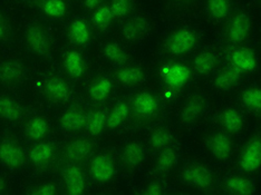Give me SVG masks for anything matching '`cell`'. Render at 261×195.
I'll list each match as a JSON object with an SVG mask.
<instances>
[{"label":"cell","instance_id":"1","mask_svg":"<svg viewBox=\"0 0 261 195\" xmlns=\"http://www.w3.org/2000/svg\"><path fill=\"white\" fill-rule=\"evenodd\" d=\"M182 179L189 185L205 190L212 185V174L201 164H190L182 171Z\"/></svg>","mask_w":261,"mask_h":195},{"label":"cell","instance_id":"2","mask_svg":"<svg viewBox=\"0 0 261 195\" xmlns=\"http://www.w3.org/2000/svg\"><path fill=\"white\" fill-rule=\"evenodd\" d=\"M28 46L39 56H47L50 51V43L44 29L38 25L29 26L25 32Z\"/></svg>","mask_w":261,"mask_h":195},{"label":"cell","instance_id":"3","mask_svg":"<svg viewBox=\"0 0 261 195\" xmlns=\"http://www.w3.org/2000/svg\"><path fill=\"white\" fill-rule=\"evenodd\" d=\"M195 35L188 29H181L169 38L167 47L168 50L173 55H183L190 51L195 45Z\"/></svg>","mask_w":261,"mask_h":195},{"label":"cell","instance_id":"4","mask_svg":"<svg viewBox=\"0 0 261 195\" xmlns=\"http://www.w3.org/2000/svg\"><path fill=\"white\" fill-rule=\"evenodd\" d=\"M240 165L246 172H254L261 165V143L259 140H252L243 150L240 157Z\"/></svg>","mask_w":261,"mask_h":195},{"label":"cell","instance_id":"5","mask_svg":"<svg viewBox=\"0 0 261 195\" xmlns=\"http://www.w3.org/2000/svg\"><path fill=\"white\" fill-rule=\"evenodd\" d=\"M0 161L9 168H19L25 161V154L17 144L4 141L0 143Z\"/></svg>","mask_w":261,"mask_h":195},{"label":"cell","instance_id":"6","mask_svg":"<svg viewBox=\"0 0 261 195\" xmlns=\"http://www.w3.org/2000/svg\"><path fill=\"white\" fill-rule=\"evenodd\" d=\"M115 168L112 159L108 155H97L91 162V173L98 182L110 181L114 175Z\"/></svg>","mask_w":261,"mask_h":195},{"label":"cell","instance_id":"7","mask_svg":"<svg viewBox=\"0 0 261 195\" xmlns=\"http://www.w3.org/2000/svg\"><path fill=\"white\" fill-rule=\"evenodd\" d=\"M65 185L69 194L79 195L85 190V177L83 171L76 165H69L64 173Z\"/></svg>","mask_w":261,"mask_h":195},{"label":"cell","instance_id":"8","mask_svg":"<svg viewBox=\"0 0 261 195\" xmlns=\"http://www.w3.org/2000/svg\"><path fill=\"white\" fill-rule=\"evenodd\" d=\"M249 32H250V21H249L248 16L245 14H239L234 16V18L230 23L228 37L231 43L239 44L248 37Z\"/></svg>","mask_w":261,"mask_h":195},{"label":"cell","instance_id":"9","mask_svg":"<svg viewBox=\"0 0 261 195\" xmlns=\"http://www.w3.org/2000/svg\"><path fill=\"white\" fill-rule=\"evenodd\" d=\"M211 154L218 159H227L232 152V143L230 138L222 133L213 134L207 141Z\"/></svg>","mask_w":261,"mask_h":195},{"label":"cell","instance_id":"10","mask_svg":"<svg viewBox=\"0 0 261 195\" xmlns=\"http://www.w3.org/2000/svg\"><path fill=\"white\" fill-rule=\"evenodd\" d=\"M150 31V22L144 17H134L123 27V36L128 40H138Z\"/></svg>","mask_w":261,"mask_h":195},{"label":"cell","instance_id":"11","mask_svg":"<svg viewBox=\"0 0 261 195\" xmlns=\"http://www.w3.org/2000/svg\"><path fill=\"white\" fill-rule=\"evenodd\" d=\"M93 144L91 141L86 138H81L72 142L66 149V156L69 161L79 162L86 158L92 152Z\"/></svg>","mask_w":261,"mask_h":195},{"label":"cell","instance_id":"12","mask_svg":"<svg viewBox=\"0 0 261 195\" xmlns=\"http://www.w3.org/2000/svg\"><path fill=\"white\" fill-rule=\"evenodd\" d=\"M87 116L81 109H70L61 118V125L67 131H80L86 125Z\"/></svg>","mask_w":261,"mask_h":195},{"label":"cell","instance_id":"13","mask_svg":"<svg viewBox=\"0 0 261 195\" xmlns=\"http://www.w3.org/2000/svg\"><path fill=\"white\" fill-rule=\"evenodd\" d=\"M232 63L240 72H251L256 67V56L253 52L246 48H240L233 51Z\"/></svg>","mask_w":261,"mask_h":195},{"label":"cell","instance_id":"14","mask_svg":"<svg viewBox=\"0 0 261 195\" xmlns=\"http://www.w3.org/2000/svg\"><path fill=\"white\" fill-rule=\"evenodd\" d=\"M23 75V66L17 61H6L0 64V80L10 82L18 80Z\"/></svg>","mask_w":261,"mask_h":195},{"label":"cell","instance_id":"15","mask_svg":"<svg viewBox=\"0 0 261 195\" xmlns=\"http://www.w3.org/2000/svg\"><path fill=\"white\" fill-rule=\"evenodd\" d=\"M134 109L136 113L142 116L151 115L156 110V99L149 93H140L134 98Z\"/></svg>","mask_w":261,"mask_h":195},{"label":"cell","instance_id":"16","mask_svg":"<svg viewBox=\"0 0 261 195\" xmlns=\"http://www.w3.org/2000/svg\"><path fill=\"white\" fill-rule=\"evenodd\" d=\"M144 158V149L138 142H130L123 151V161L127 166L135 168L142 163Z\"/></svg>","mask_w":261,"mask_h":195},{"label":"cell","instance_id":"17","mask_svg":"<svg viewBox=\"0 0 261 195\" xmlns=\"http://www.w3.org/2000/svg\"><path fill=\"white\" fill-rule=\"evenodd\" d=\"M46 92L51 99L54 100H65L69 96V87L67 82L62 78H51L46 84Z\"/></svg>","mask_w":261,"mask_h":195},{"label":"cell","instance_id":"18","mask_svg":"<svg viewBox=\"0 0 261 195\" xmlns=\"http://www.w3.org/2000/svg\"><path fill=\"white\" fill-rule=\"evenodd\" d=\"M190 77L189 69L183 65H173L165 72V79L172 87H181L185 85Z\"/></svg>","mask_w":261,"mask_h":195},{"label":"cell","instance_id":"19","mask_svg":"<svg viewBox=\"0 0 261 195\" xmlns=\"http://www.w3.org/2000/svg\"><path fill=\"white\" fill-rule=\"evenodd\" d=\"M218 63L217 56L211 51H203L194 59V69L201 75L211 73L216 68Z\"/></svg>","mask_w":261,"mask_h":195},{"label":"cell","instance_id":"20","mask_svg":"<svg viewBox=\"0 0 261 195\" xmlns=\"http://www.w3.org/2000/svg\"><path fill=\"white\" fill-rule=\"evenodd\" d=\"M0 116L8 121H17L21 118L22 110L14 99L9 97H0Z\"/></svg>","mask_w":261,"mask_h":195},{"label":"cell","instance_id":"21","mask_svg":"<svg viewBox=\"0 0 261 195\" xmlns=\"http://www.w3.org/2000/svg\"><path fill=\"white\" fill-rule=\"evenodd\" d=\"M53 155H54V149L48 143H40L35 145L33 149L29 151V159L34 164H45L49 162Z\"/></svg>","mask_w":261,"mask_h":195},{"label":"cell","instance_id":"22","mask_svg":"<svg viewBox=\"0 0 261 195\" xmlns=\"http://www.w3.org/2000/svg\"><path fill=\"white\" fill-rule=\"evenodd\" d=\"M203 112V102L200 98H191L189 99L183 106L182 112H181V118L183 122L190 123L193 122L194 120L202 114Z\"/></svg>","mask_w":261,"mask_h":195},{"label":"cell","instance_id":"23","mask_svg":"<svg viewBox=\"0 0 261 195\" xmlns=\"http://www.w3.org/2000/svg\"><path fill=\"white\" fill-rule=\"evenodd\" d=\"M48 132V124L41 117H34L27 123L26 133L32 140L43 138Z\"/></svg>","mask_w":261,"mask_h":195},{"label":"cell","instance_id":"24","mask_svg":"<svg viewBox=\"0 0 261 195\" xmlns=\"http://www.w3.org/2000/svg\"><path fill=\"white\" fill-rule=\"evenodd\" d=\"M69 36L72 38L74 43L79 45H85L90 40V32L84 20L76 19L70 25Z\"/></svg>","mask_w":261,"mask_h":195},{"label":"cell","instance_id":"25","mask_svg":"<svg viewBox=\"0 0 261 195\" xmlns=\"http://www.w3.org/2000/svg\"><path fill=\"white\" fill-rule=\"evenodd\" d=\"M228 190L236 194L249 195L253 193V184L252 183L241 176H231L227 183Z\"/></svg>","mask_w":261,"mask_h":195},{"label":"cell","instance_id":"26","mask_svg":"<svg viewBox=\"0 0 261 195\" xmlns=\"http://www.w3.org/2000/svg\"><path fill=\"white\" fill-rule=\"evenodd\" d=\"M117 78L125 85H138L144 81L145 76L140 68H124L118 72Z\"/></svg>","mask_w":261,"mask_h":195},{"label":"cell","instance_id":"27","mask_svg":"<svg viewBox=\"0 0 261 195\" xmlns=\"http://www.w3.org/2000/svg\"><path fill=\"white\" fill-rule=\"evenodd\" d=\"M207 10L212 18L222 20L230 13V0H207Z\"/></svg>","mask_w":261,"mask_h":195},{"label":"cell","instance_id":"28","mask_svg":"<svg viewBox=\"0 0 261 195\" xmlns=\"http://www.w3.org/2000/svg\"><path fill=\"white\" fill-rule=\"evenodd\" d=\"M128 115V105L126 103H120L117 104L110 115L106 118V125L109 128H115L120 124L124 122V120Z\"/></svg>","mask_w":261,"mask_h":195},{"label":"cell","instance_id":"29","mask_svg":"<svg viewBox=\"0 0 261 195\" xmlns=\"http://www.w3.org/2000/svg\"><path fill=\"white\" fill-rule=\"evenodd\" d=\"M66 68L72 77H81L84 72V63L83 58L77 51H69L66 56Z\"/></svg>","mask_w":261,"mask_h":195},{"label":"cell","instance_id":"30","mask_svg":"<svg viewBox=\"0 0 261 195\" xmlns=\"http://www.w3.org/2000/svg\"><path fill=\"white\" fill-rule=\"evenodd\" d=\"M104 56L114 64H124L127 61V54L122 47L116 43H109L103 48Z\"/></svg>","mask_w":261,"mask_h":195},{"label":"cell","instance_id":"31","mask_svg":"<svg viewBox=\"0 0 261 195\" xmlns=\"http://www.w3.org/2000/svg\"><path fill=\"white\" fill-rule=\"evenodd\" d=\"M240 77V70L236 67H229L218 76L216 80V85L221 88V90H227V88L234 85L237 80Z\"/></svg>","mask_w":261,"mask_h":195},{"label":"cell","instance_id":"32","mask_svg":"<svg viewBox=\"0 0 261 195\" xmlns=\"http://www.w3.org/2000/svg\"><path fill=\"white\" fill-rule=\"evenodd\" d=\"M111 90H112L111 80L109 78H102L97 80L96 82H94L90 90V94L94 100L100 102V100H104L109 96Z\"/></svg>","mask_w":261,"mask_h":195},{"label":"cell","instance_id":"33","mask_svg":"<svg viewBox=\"0 0 261 195\" xmlns=\"http://www.w3.org/2000/svg\"><path fill=\"white\" fill-rule=\"evenodd\" d=\"M222 124L229 132H238L242 127V117L234 109H227L222 114Z\"/></svg>","mask_w":261,"mask_h":195},{"label":"cell","instance_id":"34","mask_svg":"<svg viewBox=\"0 0 261 195\" xmlns=\"http://www.w3.org/2000/svg\"><path fill=\"white\" fill-rule=\"evenodd\" d=\"M106 113L103 110H97L94 112V113L87 118V129L92 135H98L100 132L103 131L104 126L106 125Z\"/></svg>","mask_w":261,"mask_h":195},{"label":"cell","instance_id":"35","mask_svg":"<svg viewBox=\"0 0 261 195\" xmlns=\"http://www.w3.org/2000/svg\"><path fill=\"white\" fill-rule=\"evenodd\" d=\"M176 159L177 156L173 149H165L158 156L156 168L160 172H167V171L174 166Z\"/></svg>","mask_w":261,"mask_h":195},{"label":"cell","instance_id":"36","mask_svg":"<svg viewBox=\"0 0 261 195\" xmlns=\"http://www.w3.org/2000/svg\"><path fill=\"white\" fill-rule=\"evenodd\" d=\"M173 136L172 133L167 128H158L156 131H154L150 137V145L153 149H162L165 145L171 143Z\"/></svg>","mask_w":261,"mask_h":195},{"label":"cell","instance_id":"37","mask_svg":"<svg viewBox=\"0 0 261 195\" xmlns=\"http://www.w3.org/2000/svg\"><path fill=\"white\" fill-rule=\"evenodd\" d=\"M43 10L47 16L59 18L66 13V5L63 0H46L43 4Z\"/></svg>","mask_w":261,"mask_h":195},{"label":"cell","instance_id":"38","mask_svg":"<svg viewBox=\"0 0 261 195\" xmlns=\"http://www.w3.org/2000/svg\"><path fill=\"white\" fill-rule=\"evenodd\" d=\"M113 19V15L111 10L106 6L98 7L93 14V23L97 29H105L108 27Z\"/></svg>","mask_w":261,"mask_h":195},{"label":"cell","instance_id":"39","mask_svg":"<svg viewBox=\"0 0 261 195\" xmlns=\"http://www.w3.org/2000/svg\"><path fill=\"white\" fill-rule=\"evenodd\" d=\"M110 10L113 18H123L132 8V0H112Z\"/></svg>","mask_w":261,"mask_h":195},{"label":"cell","instance_id":"40","mask_svg":"<svg viewBox=\"0 0 261 195\" xmlns=\"http://www.w3.org/2000/svg\"><path fill=\"white\" fill-rule=\"evenodd\" d=\"M242 100L249 108L259 110L261 107V92L258 88H250L243 93Z\"/></svg>","mask_w":261,"mask_h":195},{"label":"cell","instance_id":"41","mask_svg":"<svg viewBox=\"0 0 261 195\" xmlns=\"http://www.w3.org/2000/svg\"><path fill=\"white\" fill-rule=\"evenodd\" d=\"M33 193L36 195H53L57 193V187L55 184L47 183V184L39 186L37 190H35Z\"/></svg>","mask_w":261,"mask_h":195},{"label":"cell","instance_id":"42","mask_svg":"<svg viewBox=\"0 0 261 195\" xmlns=\"http://www.w3.org/2000/svg\"><path fill=\"white\" fill-rule=\"evenodd\" d=\"M145 193L149 195H160L162 193V185L158 182H153L146 187Z\"/></svg>","mask_w":261,"mask_h":195},{"label":"cell","instance_id":"43","mask_svg":"<svg viewBox=\"0 0 261 195\" xmlns=\"http://www.w3.org/2000/svg\"><path fill=\"white\" fill-rule=\"evenodd\" d=\"M102 3V0H85V7L91 10V9H95L98 7V5Z\"/></svg>","mask_w":261,"mask_h":195},{"label":"cell","instance_id":"44","mask_svg":"<svg viewBox=\"0 0 261 195\" xmlns=\"http://www.w3.org/2000/svg\"><path fill=\"white\" fill-rule=\"evenodd\" d=\"M6 32H7V27H6L3 16L0 15V39H3L6 36Z\"/></svg>","mask_w":261,"mask_h":195},{"label":"cell","instance_id":"45","mask_svg":"<svg viewBox=\"0 0 261 195\" xmlns=\"http://www.w3.org/2000/svg\"><path fill=\"white\" fill-rule=\"evenodd\" d=\"M6 190V182L4 179L0 177V194H2Z\"/></svg>","mask_w":261,"mask_h":195}]
</instances>
